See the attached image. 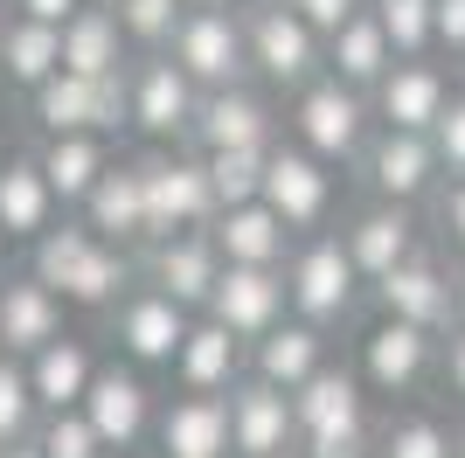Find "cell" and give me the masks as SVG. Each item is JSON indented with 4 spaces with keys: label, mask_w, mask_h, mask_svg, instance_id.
I'll use <instances>...</instances> for the list:
<instances>
[{
    "label": "cell",
    "mask_w": 465,
    "mask_h": 458,
    "mask_svg": "<svg viewBox=\"0 0 465 458\" xmlns=\"http://www.w3.org/2000/svg\"><path fill=\"white\" fill-rule=\"evenodd\" d=\"M28 271H35L63 305H91V313H97V305H118L125 292L139 285V257H133V250H118V244H104L84 215H77V223L63 215L56 229H42Z\"/></svg>",
    "instance_id": "6da1fadb"
},
{
    "label": "cell",
    "mask_w": 465,
    "mask_h": 458,
    "mask_svg": "<svg viewBox=\"0 0 465 458\" xmlns=\"http://www.w3.org/2000/svg\"><path fill=\"white\" fill-rule=\"evenodd\" d=\"M243 35H251V70L264 84H278V91L299 97L312 76H327V35L306 28L285 0H257L243 15Z\"/></svg>",
    "instance_id": "7a4b0ae2"
},
{
    "label": "cell",
    "mask_w": 465,
    "mask_h": 458,
    "mask_svg": "<svg viewBox=\"0 0 465 458\" xmlns=\"http://www.w3.org/2000/svg\"><path fill=\"white\" fill-rule=\"evenodd\" d=\"M369 118H375L369 91H354L341 76H312L292 105V139L306 153H320L327 167H341L354 153H369Z\"/></svg>",
    "instance_id": "3957f363"
},
{
    "label": "cell",
    "mask_w": 465,
    "mask_h": 458,
    "mask_svg": "<svg viewBox=\"0 0 465 458\" xmlns=\"http://www.w3.org/2000/svg\"><path fill=\"white\" fill-rule=\"evenodd\" d=\"M167 56L209 91H236L243 76H251V35H243V15L236 7H188L167 42Z\"/></svg>",
    "instance_id": "277c9868"
},
{
    "label": "cell",
    "mask_w": 465,
    "mask_h": 458,
    "mask_svg": "<svg viewBox=\"0 0 465 458\" xmlns=\"http://www.w3.org/2000/svg\"><path fill=\"white\" fill-rule=\"evenodd\" d=\"M139 181H146V229H153V244L160 236H181V229H209L223 215L202 153H146Z\"/></svg>",
    "instance_id": "5b68a950"
},
{
    "label": "cell",
    "mask_w": 465,
    "mask_h": 458,
    "mask_svg": "<svg viewBox=\"0 0 465 458\" xmlns=\"http://www.w3.org/2000/svg\"><path fill=\"white\" fill-rule=\"evenodd\" d=\"M285 285H292V313L312 326H327V320H348L354 299H361V271H354L348 244L341 236H306V244L292 250V264H285Z\"/></svg>",
    "instance_id": "8992f818"
},
{
    "label": "cell",
    "mask_w": 465,
    "mask_h": 458,
    "mask_svg": "<svg viewBox=\"0 0 465 458\" xmlns=\"http://www.w3.org/2000/svg\"><path fill=\"white\" fill-rule=\"evenodd\" d=\"M194 313L181 299H167V292H153L146 278H139L125 299L112 305V341H118V362L133 368H174L181 341H188Z\"/></svg>",
    "instance_id": "52a82bcc"
},
{
    "label": "cell",
    "mask_w": 465,
    "mask_h": 458,
    "mask_svg": "<svg viewBox=\"0 0 465 458\" xmlns=\"http://www.w3.org/2000/svg\"><path fill=\"white\" fill-rule=\"evenodd\" d=\"M209 320H223L236 341H264L278 320H292V285H285V264H223L215 278V299H209Z\"/></svg>",
    "instance_id": "ba28073f"
},
{
    "label": "cell",
    "mask_w": 465,
    "mask_h": 458,
    "mask_svg": "<svg viewBox=\"0 0 465 458\" xmlns=\"http://www.w3.org/2000/svg\"><path fill=\"white\" fill-rule=\"evenodd\" d=\"M77 410L91 417V431L104 438V452H133V444L160 423L146 368H133V362H97V382H91V396H84Z\"/></svg>",
    "instance_id": "9c48e42d"
},
{
    "label": "cell",
    "mask_w": 465,
    "mask_h": 458,
    "mask_svg": "<svg viewBox=\"0 0 465 458\" xmlns=\"http://www.w3.org/2000/svg\"><path fill=\"white\" fill-rule=\"evenodd\" d=\"M202 112V84L174 56H133V125L146 139H188Z\"/></svg>",
    "instance_id": "30bf717a"
},
{
    "label": "cell",
    "mask_w": 465,
    "mask_h": 458,
    "mask_svg": "<svg viewBox=\"0 0 465 458\" xmlns=\"http://www.w3.org/2000/svg\"><path fill=\"white\" fill-rule=\"evenodd\" d=\"M139 278H146L153 292H167V299H181L188 313H209L215 278H223V250H215L209 229H181V236H160V244H146V257H139Z\"/></svg>",
    "instance_id": "8fae6325"
},
{
    "label": "cell",
    "mask_w": 465,
    "mask_h": 458,
    "mask_svg": "<svg viewBox=\"0 0 465 458\" xmlns=\"http://www.w3.org/2000/svg\"><path fill=\"white\" fill-rule=\"evenodd\" d=\"M292 423L299 444H333V438H361L369 431V382L354 368H320L306 389H292Z\"/></svg>",
    "instance_id": "7c38bea8"
},
{
    "label": "cell",
    "mask_w": 465,
    "mask_h": 458,
    "mask_svg": "<svg viewBox=\"0 0 465 458\" xmlns=\"http://www.w3.org/2000/svg\"><path fill=\"white\" fill-rule=\"evenodd\" d=\"M264 209L278 215V223L299 236V229H320L327 223V209H333V174H327V160L320 153H306L299 139H278L272 146V167H264Z\"/></svg>",
    "instance_id": "4fadbf2b"
},
{
    "label": "cell",
    "mask_w": 465,
    "mask_h": 458,
    "mask_svg": "<svg viewBox=\"0 0 465 458\" xmlns=\"http://www.w3.org/2000/svg\"><path fill=\"white\" fill-rule=\"evenodd\" d=\"M369 292H375V305H382V320H410V326H424V334H445L459 278H451L430 250H417V257H403L396 271H382Z\"/></svg>",
    "instance_id": "5bb4252c"
},
{
    "label": "cell",
    "mask_w": 465,
    "mask_h": 458,
    "mask_svg": "<svg viewBox=\"0 0 465 458\" xmlns=\"http://www.w3.org/2000/svg\"><path fill=\"white\" fill-rule=\"evenodd\" d=\"M361 174H369L375 202H424L430 188H438V174H445V160H438V146H430V133H375L369 153H361Z\"/></svg>",
    "instance_id": "9a60e30c"
},
{
    "label": "cell",
    "mask_w": 465,
    "mask_h": 458,
    "mask_svg": "<svg viewBox=\"0 0 465 458\" xmlns=\"http://www.w3.org/2000/svg\"><path fill=\"white\" fill-rule=\"evenodd\" d=\"M230 444L243 458H299V423H292V396L272 382L243 375L230 389Z\"/></svg>",
    "instance_id": "2e32d148"
},
{
    "label": "cell",
    "mask_w": 465,
    "mask_h": 458,
    "mask_svg": "<svg viewBox=\"0 0 465 458\" xmlns=\"http://www.w3.org/2000/svg\"><path fill=\"white\" fill-rule=\"evenodd\" d=\"M369 105H375V118H382V133H430L451 105V84L430 56H403L369 91Z\"/></svg>",
    "instance_id": "e0dca14e"
},
{
    "label": "cell",
    "mask_w": 465,
    "mask_h": 458,
    "mask_svg": "<svg viewBox=\"0 0 465 458\" xmlns=\"http://www.w3.org/2000/svg\"><path fill=\"white\" fill-rule=\"evenodd\" d=\"M430 354H438V334H424V326H410V320H375L361 334V368L354 375L369 382L375 396H403V389L424 382Z\"/></svg>",
    "instance_id": "ac0fdd59"
},
{
    "label": "cell",
    "mask_w": 465,
    "mask_h": 458,
    "mask_svg": "<svg viewBox=\"0 0 465 458\" xmlns=\"http://www.w3.org/2000/svg\"><path fill=\"white\" fill-rule=\"evenodd\" d=\"M230 146H278V118H272V105H264L251 84L209 91L202 112H194L188 153H230Z\"/></svg>",
    "instance_id": "d6986e66"
},
{
    "label": "cell",
    "mask_w": 465,
    "mask_h": 458,
    "mask_svg": "<svg viewBox=\"0 0 465 458\" xmlns=\"http://www.w3.org/2000/svg\"><path fill=\"white\" fill-rule=\"evenodd\" d=\"M174 375H181V389H194V396H230L236 382L251 375V341H236L223 320L194 313L188 341H181V354H174Z\"/></svg>",
    "instance_id": "ffe728a7"
},
{
    "label": "cell",
    "mask_w": 465,
    "mask_h": 458,
    "mask_svg": "<svg viewBox=\"0 0 465 458\" xmlns=\"http://www.w3.org/2000/svg\"><path fill=\"white\" fill-rule=\"evenodd\" d=\"M63 313H70V305L42 285L35 271L7 278V285H0V354L28 362V354H42L49 341H63Z\"/></svg>",
    "instance_id": "44dd1931"
},
{
    "label": "cell",
    "mask_w": 465,
    "mask_h": 458,
    "mask_svg": "<svg viewBox=\"0 0 465 458\" xmlns=\"http://www.w3.org/2000/svg\"><path fill=\"white\" fill-rule=\"evenodd\" d=\"M77 215L104 236V244H118V250H146V244H153V229H146V181H139V160H112V174L91 188V202H84Z\"/></svg>",
    "instance_id": "7402d4cb"
},
{
    "label": "cell",
    "mask_w": 465,
    "mask_h": 458,
    "mask_svg": "<svg viewBox=\"0 0 465 458\" xmlns=\"http://www.w3.org/2000/svg\"><path fill=\"white\" fill-rule=\"evenodd\" d=\"M56 223H63V202L49 188L42 160L35 153H7L0 160V229H7V244H35Z\"/></svg>",
    "instance_id": "603a6c76"
},
{
    "label": "cell",
    "mask_w": 465,
    "mask_h": 458,
    "mask_svg": "<svg viewBox=\"0 0 465 458\" xmlns=\"http://www.w3.org/2000/svg\"><path fill=\"white\" fill-rule=\"evenodd\" d=\"M341 244H348V257H354V271L361 278H382V271H396L403 257H417V215L403 209V202H369V209L354 215L348 229H341Z\"/></svg>",
    "instance_id": "cb8c5ba5"
},
{
    "label": "cell",
    "mask_w": 465,
    "mask_h": 458,
    "mask_svg": "<svg viewBox=\"0 0 465 458\" xmlns=\"http://www.w3.org/2000/svg\"><path fill=\"white\" fill-rule=\"evenodd\" d=\"M153 438H160V458H223V452H236L230 444V396H194V389L174 396L160 410Z\"/></svg>",
    "instance_id": "d4e9b609"
},
{
    "label": "cell",
    "mask_w": 465,
    "mask_h": 458,
    "mask_svg": "<svg viewBox=\"0 0 465 458\" xmlns=\"http://www.w3.org/2000/svg\"><path fill=\"white\" fill-rule=\"evenodd\" d=\"M320 368H327V334H320L312 320H299V313L278 320L272 334L251 347V375L272 382V389H285V396H292V389H306Z\"/></svg>",
    "instance_id": "484cf974"
},
{
    "label": "cell",
    "mask_w": 465,
    "mask_h": 458,
    "mask_svg": "<svg viewBox=\"0 0 465 458\" xmlns=\"http://www.w3.org/2000/svg\"><path fill=\"white\" fill-rule=\"evenodd\" d=\"M42 174H49V188H56L63 209H84L91 202V188L112 174V139L97 133H63V139H42Z\"/></svg>",
    "instance_id": "4316f807"
},
{
    "label": "cell",
    "mask_w": 465,
    "mask_h": 458,
    "mask_svg": "<svg viewBox=\"0 0 465 458\" xmlns=\"http://www.w3.org/2000/svg\"><path fill=\"white\" fill-rule=\"evenodd\" d=\"M396 42L382 35V21L361 7V15L348 21V28H333L327 35V76H341V84H354V91H375L389 70H396Z\"/></svg>",
    "instance_id": "83f0119b"
},
{
    "label": "cell",
    "mask_w": 465,
    "mask_h": 458,
    "mask_svg": "<svg viewBox=\"0 0 465 458\" xmlns=\"http://www.w3.org/2000/svg\"><path fill=\"white\" fill-rule=\"evenodd\" d=\"M63 70H77V76L133 70V42H125L112 7H84L77 21H63Z\"/></svg>",
    "instance_id": "f1b7e54d"
},
{
    "label": "cell",
    "mask_w": 465,
    "mask_h": 458,
    "mask_svg": "<svg viewBox=\"0 0 465 458\" xmlns=\"http://www.w3.org/2000/svg\"><path fill=\"white\" fill-rule=\"evenodd\" d=\"M215 250H223V264H285V244L292 229L278 223L264 202H243V209H223L209 223Z\"/></svg>",
    "instance_id": "f546056e"
},
{
    "label": "cell",
    "mask_w": 465,
    "mask_h": 458,
    "mask_svg": "<svg viewBox=\"0 0 465 458\" xmlns=\"http://www.w3.org/2000/svg\"><path fill=\"white\" fill-rule=\"evenodd\" d=\"M28 382H35V403H42V417L49 410H77L84 396H91V382H97V362H91V347L84 341H49L42 354H28Z\"/></svg>",
    "instance_id": "4dcf8cb0"
},
{
    "label": "cell",
    "mask_w": 465,
    "mask_h": 458,
    "mask_svg": "<svg viewBox=\"0 0 465 458\" xmlns=\"http://www.w3.org/2000/svg\"><path fill=\"white\" fill-rule=\"evenodd\" d=\"M63 70V28L28 15H7V35H0V76L15 91H42L49 76Z\"/></svg>",
    "instance_id": "1f68e13d"
},
{
    "label": "cell",
    "mask_w": 465,
    "mask_h": 458,
    "mask_svg": "<svg viewBox=\"0 0 465 458\" xmlns=\"http://www.w3.org/2000/svg\"><path fill=\"white\" fill-rule=\"evenodd\" d=\"M28 112H35L42 139H63V133H97V76L77 70H56L42 91H28ZM104 139V133H97Z\"/></svg>",
    "instance_id": "d6a6232c"
},
{
    "label": "cell",
    "mask_w": 465,
    "mask_h": 458,
    "mask_svg": "<svg viewBox=\"0 0 465 458\" xmlns=\"http://www.w3.org/2000/svg\"><path fill=\"white\" fill-rule=\"evenodd\" d=\"M209 167V188L223 209H243V202H264V167H272V146H230V153H202Z\"/></svg>",
    "instance_id": "836d02e7"
},
{
    "label": "cell",
    "mask_w": 465,
    "mask_h": 458,
    "mask_svg": "<svg viewBox=\"0 0 465 458\" xmlns=\"http://www.w3.org/2000/svg\"><path fill=\"white\" fill-rule=\"evenodd\" d=\"M369 15L382 21L396 56H430L438 49V0H369Z\"/></svg>",
    "instance_id": "e575fe53"
},
{
    "label": "cell",
    "mask_w": 465,
    "mask_h": 458,
    "mask_svg": "<svg viewBox=\"0 0 465 458\" xmlns=\"http://www.w3.org/2000/svg\"><path fill=\"white\" fill-rule=\"evenodd\" d=\"M35 431H42V403L28 382V362L0 354V444H28Z\"/></svg>",
    "instance_id": "d590c367"
},
{
    "label": "cell",
    "mask_w": 465,
    "mask_h": 458,
    "mask_svg": "<svg viewBox=\"0 0 465 458\" xmlns=\"http://www.w3.org/2000/svg\"><path fill=\"white\" fill-rule=\"evenodd\" d=\"M181 15H188L181 0H125V7H118V28L133 42V56H167Z\"/></svg>",
    "instance_id": "8d00e7d4"
},
{
    "label": "cell",
    "mask_w": 465,
    "mask_h": 458,
    "mask_svg": "<svg viewBox=\"0 0 465 458\" xmlns=\"http://www.w3.org/2000/svg\"><path fill=\"white\" fill-rule=\"evenodd\" d=\"M375 458H459V452H451V431L438 417H396L375 444Z\"/></svg>",
    "instance_id": "74e56055"
},
{
    "label": "cell",
    "mask_w": 465,
    "mask_h": 458,
    "mask_svg": "<svg viewBox=\"0 0 465 458\" xmlns=\"http://www.w3.org/2000/svg\"><path fill=\"white\" fill-rule=\"evenodd\" d=\"M35 444H42L49 458H112L84 410H49V417H42V431H35Z\"/></svg>",
    "instance_id": "f35d334b"
},
{
    "label": "cell",
    "mask_w": 465,
    "mask_h": 458,
    "mask_svg": "<svg viewBox=\"0 0 465 458\" xmlns=\"http://www.w3.org/2000/svg\"><path fill=\"white\" fill-rule=\"evenodd\" d=\"M430 146H438V160H445V174H465V91H451L445 118L430 125Z\"/></svg>",
    "instance_id": "ab89813d"
},
{
    "label": "cell",
    "mask_w": 465,
    "mask_h": 458,
    "mask_svg": "<svg viewBox=\"0 0 465 458\" xmlns=\"http://www.w3.org/2000/svg\"><path fill=\"white\" fill-rule=\"evenodd\" d=\"M292 15L306 21V28H320V35H333V28H348L354 15H361V7H369V0H285Z\"/></svg>",
    "instance_id": "60d3db41"
},
{
    "label": "cell",
    "mask_w": 465,
    "mask_h": 458,
    "mask_svg": "<svg viewBox=\"0 0 465 458\" xmlns=\"http://www.w3.org/2000/svg\"><path fill=\"white\" fill-rule=\"evenodd\" d=\"M438 49L465 56V0H438Z\"/></svg>",
    "instance_id": "b9f144b4"
},
{
    "label": "cell",
    "mask_w": 465,
    "mask_h": 458,
    "mask_svg": "<svg viewBox=\"0 0 465 458\" xmlns=\"http://www.w3.org/2000/svg\"><path fill=\"white\" fill-rule=\"evenodd\" d=\"M15 15H28V21H49V28H63V21H77V15H84V0H15Z\"/></svg>",
    "instance_id": "7bdbcfd3"
},
{
    "label": "cell",
    "mask_w": 465,
    "mask_h": 458,
    "mask_svg": "<svg viewBox=\"0 0 465 458\" xmlns=\"http://www.w3.org/2000/svg\"><path fill=\"white\" fill-rule=\"evenodd\" d=\"M438 215H445V236L465 250V174H451V188H445V202H438Z\"/></svg>",
    "instance_id": "ee69618b"
},
{
    "label": "cell",
    "mask_w": 465,
    "mask_h": 458,
    "mask_svg": "<svg viewBox=\"0 0 465 458\" xmlns=\"http://www.w3.org/2000/svg\"><path fill=\"white\" fill-rule=\"evenodd\" d=\"M445 382L465 396V326H451V334H445Z\"/></svg>",
    "instance_id": "f6af8a7d"
},
{
    "label": "cell",
    "mask_w": 465,
    "mask_h": 458,
    "mask_svg": "<svg viewBox=\"0 0 465 458\" xmlns=\"http://www.w3.org/2000/svg\"><path fill=\"white\" fill-rule=\"evenodd\" d=\"M0 458H49V452H42V444L28 438V444H7V452H0Z\"/></svg>",
    "instance_id": "bcb514c9"
},
{
    "label": "cell",
    "mask_w": 465,
    "mask_h": 458,
    "mask_svg": "<svg viewBox=\"0 0 465 458\" xmlns=\"http://www.w3.org/2000/svg\"><path fill=\"white\" fill-rule=\"evenodd\" d=\"M451 326H465V271H459V292H451Z\"/></svg>",
    "instance_id": "7dc6e473"
},
{
    "label": "cell",
    "mask_w": 465,
    "mask_h": 458,
    "mask_svg": "<svg viewBox=\"0 0 465 458\" xmlns=\"http://www.w3.org/2000/svg\"><path fill=\"white\" fill-rule=\"evenodd\" d=\"M181 7H230V0H181Z\"/></svg>",
    "instance_id": "c3c4849f"
},
{
    "label": "cell",
    "mask_w": 465,
    "mask_h": 458,
    "mask_svg": "<svg viewBox=\"0 0 465 458\" xmlns=\"http://www.w3.org/2000/svg\"><path fill=\"white\" fill-rule=\"evenodd\" d=\"M84 7H112V15H118V7H125V0H84Z\"/></svg>",
    "instance_id": "681fc988"
},
{
    "label": "cell",
    "mask_w": 465,
    "mask_h": 458,
    "mask_svg": "<svg viewBox=\"0 0 465 458\" xmlns=\"http://www.w3.org/2000/svg\"><path fill=\"white\" fill-rule=\"evenodd\" d=\"M0 264H7V229H0Z\"/></svg>",
    "instance_id": "f907efd6"
},
{
    "label": "cell",
    "mask_w": 465,
    "mask_h": 458,
    "mask_svg": "<svg viewBox=\"0 0 465 458\" xmlns=\"http://www.w3.org/2000/svg\"><path fill=\"white\" fill-rule=\"evenodd\" d=\"M223 458H243V452H223Z\"/></svg>",
    "instance_id": "816d5d0a"
},
{
    "label": "cell",
    "mask_w": 465,
    "mask_h": 458,
    "mask_svg": "<svg viewBox=\"0 0 465 458\" xmlns=\"http://www.w3.org/2000/svg\"><path fill=\"white\" fill-rule=\"evenodd\" d=\"M139 458H160V452H139Z\"/></svg>",
    "instance_id": "f5cc1de1"
},
{
    "label": "cell",
    "mask_w": 465,
    "mask_h": 458,
    "mask_svg": "<svg viewBox=\"0 0 465 458\" xmlns=\"http://www.w3.org/2000/svg\"><path fill=\"white\" fill-rule=\"evenodd\" d=\"M0 35H7V21H0Z\"/></svg>",
    "instance_id": "db71d44e"
},
{
    "label": "cell",
    "mask_w": 465,
    "mask_h": 458,
    "mask_svg": "<svg viewBox=\"0 0 465 458\" xmlns=\"http://www.w3.org/2000/svg\"><path fill=\"white\" fill-rule=\"evenodd\" d=\"M0 452H7V444H0Z\"/></svg>",
    "instance_id": "11a10c76"
}]
</instances>
